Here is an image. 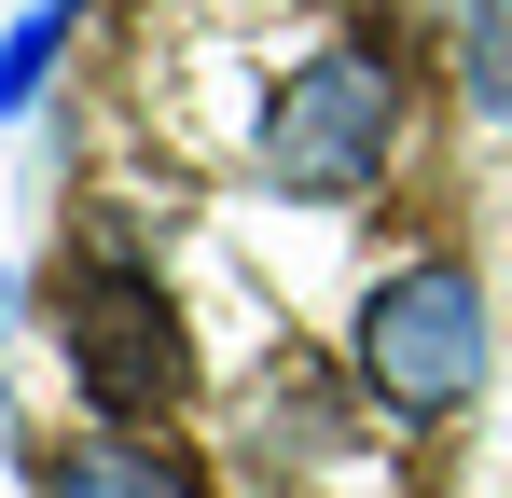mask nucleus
<instances>
[{"instance_id": "obj_6", "label": "nucleus", "mask_w": 512, "mask_h": 498, "mask_svg": "<svg viewBox=\"0 0 512 498\" xmlns=\"http://www.w3.org/2000/svg\"><path fill=\"white\" fill-rule=\"evenodd\" d=\"M471 97L512 125V0H471Z\"/></svg>"}, {"instance_id": "obj_3", "label": "nucleus", "mask_w": 512, "mask_h": 498, "mask_svg": "<svg viewBox=\"0 0 512 498\" xmlns=\"http://www.w3.org/2000/svg\"><path fill=\"white\" fill-rule=\"evenodd\" d=\"M70 374H84L97 415H167L180 402V319H167V277L139 263H84L70 277Z\"/></svg>"}, {"instance_id": "obj_5", "label": "nucleus", "mask_w": 512, "mask_h": 498, "mask_svg": "<svg viewBox=\"0 0 512 498\" xmlns=\"http://www.w3.org/2000/svg\"><path fill=\"white\" fill-rule=\"evenodd\" d=\"M56 42H70V0H42V14H28V28L0 42V111H28V97H42V70H56Z\"/></svg>"}, {"instance_id": "obj_7", "label": "nucleus", "mask_w": 512, "mask_h": 498, "mask_svg": "<svg viewBox=\"0 0 512 498\" xmlns=\"http://www.w3.org/2000/svg\"><path fill=\"white\" fill-rule=\"evenodd\" d=\"M0 319H14V277H0Z\"/></svg>"}, {"instance_id": "obj_2", "label": "nucleus", "mask_w": 512, "mask_h": 498, "mask_svg": "<svg viewBox=\"0 0 512 498\" xmlns=\"http://www.w3.org/2000/svg\"><path fill=\"white\" fill-rule=\"evenodd\" d=\"M360 374H374V402L388 415H457L485 388V291H471V263H402V277H374V305H360Z\"/></svg>"}, {"instance_id": "obj_1", "label": "nucleus", "mask_w": 512, "mask_h": 498, "mask_svg": "<svg viewBox=\"0 0 512 498\" xmlns=\"http://www.w3.org/2000/svg\"><path fill=\"white\" fill-rule=\"evenodd\" d=\"M388 153H402V70L374 42L305 56L263 111V180L277 194H360V180H388Z\"/></svg>"}, {"instance_id": "obj_4", "label": "nucleus", "mask_w": 512, "mask_h": 498, "mask_svg": "<svg viewBox=\"0 0 512 498\" xmlns=\"http://www.w3.org/2000/svg\"><path fill=\"white\" fill-rule=\"evenodd\" d=\"M42 498H208V485L153 443H70V457H42Z\"/></svg>"}]
</instances>
